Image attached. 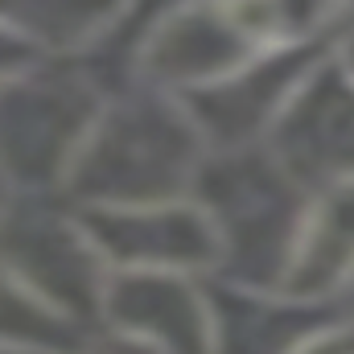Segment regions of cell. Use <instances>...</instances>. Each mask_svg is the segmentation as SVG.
I'll use <instances>...</instances> for the list:
<instances>
[{
    "instance_id": "1",
    "label": "cell",
    "mask_w": 354,
    "mask_h": 354,
    "mask_svg": "<svg viewBox=\"0 0 354 354\" xmlns=\"http://www.w3.org/2000/svg\"><path fill=\"white\" fill-rule=\"evenodd\" d=\"M206 165V140L185 103L165 91H120L91 132L66 198L83 210H136L185 202Z\"/></svg>"
},
{
    "instance_id": "2",
    "label": "cell",
    "mask_w": 354,
    "mask_h": 354,
    "mask_svg": "<svg viewBox=\"0 0 354 354\" xmlns=\"http://www.w3.org/2000/svg\"><path fill=\"white\" fill-rule=\"evenodd\" d=\"M194 202L206 210L223 243L218 280L256 292H280L313 202L288 165L268 145L210 153L194 185Z\"/></svg>"
},
{
    "instance_id": "3",
    "label": "cell",
    "mask_w": 354,
    "mask_h": 354,
    "mask_svg": "<svg viewBox=\"0 0 354 354\" xmlns=\"http://www.w3.org/2000/svg\"><path fill=\"white\" fill-rule=\"evenodd\" d=\"M103 111H107L103 83L87 62L62 66L58 58H46L8 79L4 91L8 181L25 198L66 185Z\"/></svg>"
},
{
    "instance_id": "4",
    "label": "cell",
    "mask_w": 354,
    "mask_h": 354,
    "mask_svg": "<svg viewBox=\"0 0 354 354\" xmlns=\"http://www.w3.org/2000/svg\"><path fill=\"white\" fill-rule=\"evenodd\" d=\"M8 284L91 326L103 317L111 268L87 235L83 218H66L37 198H12L4 223Z\"/></svg>"
},
{
    "instance_id": "5",
    "label": "cell",
    "mask_w": 354,
    "mask_h": 354,
    "mask_svg": "<svg viewBox=\"0 0 354 354\" xmlns=\"http://www.w3.org/2000/svg\"><path fill=\"white\" fill-rule=\"evenodd\" d=\"M317 66H326V41L272 46L260 58H252L243 71H235L231 79L206 91H194L181 103L194 128L202 132L206 149L214 153L260 149L272 140L288 103L313 79Z\"/></svg>"
},
{
    "instance_id": "6",
    "label": "cell",
    "mask_w": 354,
    "mask_h": 354,
    "mask_svg": "<svg viewBox=\"0 0 354 354\" xmlns=\"http://www.w3.org/2000/svg\"><path fill=\"white\" fill-rule=\"evenodd\" d=\"M260 54L264 46L252 37L235 8H169L157 12L145 29L136 50V75L153 91L185 99L231 79Z\"/></svg>"
},
{
    "instance_id": "7",
    "label": "cell",
    "mask_w": 354,
    "mask_h": 354,
    "mask_svg": "<svg viewBox=\"0 0 354 354\" xmlns=\"http://www.w3.org/2000/svg\"><path fill=\"white\" fill-rule=\"evenodd\" d=\"M111 272H218L223 243L206 210L185 202L136 210H83L79 214Z\"/></svg>"
},
{
    "instance_id": "8",
    "label": "cell",
    "mask_w": 354,
    "mask_h": 354,
    "mask_svg": "<svg viewBox=\"0 0 354 354\" xmlns=\"http://www.w3.org/2000/svg\"><path fill=\"white\" fill-rule=\"evenodd\" d=\"M268 149L309 194L354 181V79L326 62L297 91Z\"/></svg>"
},
{
    "instance_id": "9",
    "label": "cell",
    "mask_w": 354,
    "mask_h": 354,
    "mask_svg": "<svg viewBox=\"0 0 354 354\" xmlns=\"http://www.w3.org/2000/svg\"><path fill=\"white\" fill-rule=\"evenodd\" d=\"M103 317L157 354H214L210 288L177 272H111Z\"/></svg>"
},
{
    "instance_id": "10",
    "label": "cell",
    "mask_w": 354,
    "mask_h": 354,
    "mask_svg": "<svg viewBox=\"0 0 354 354\" xmlns=\"http://www.w3.org/2000/svg\"><path fill=\"white\" fill-rule=\"evenodd\" d=\"M214 309V354H297L309 338L351 317L346 301H297L288 292H256L227 280H206Z\"/></svg>"
},
{
    "instance_id": "11",
    "label": "cell",
    "mask_w": 354,
    "mask_h": 354,
    "mask_svg": "<svg viewBox=\"0 0 354 354\" xmlns=\"http://www.w3.org/2000/svg\"><path fill=\"white\" fill-rule=\"evenodd\" d=\"M342 288H354V181L313 194L280 292L297 301H338Z\"/></svg>"
},
{
    "instance_id": "12",
    "label": "cell",
    "mask_w": 354,
    "mask_h": 354,
    "mask_svg": "<svg viewBox=\"0 0 354 354\" xmlns=\"http://www.w3.org/2000/svg\"><path fill=\"white\" fill-rule=\"evenodd\" d=\"M8 33H21L29 46L46 50H83L99 37H111V21L124 17L115 4H8Z\"/></svg>"
},
{
    "instance_id": "13",
    "label": "cell",
    "mask_w": 354,
    "mask_h": 354,
    "mask_svg": "<svg viewBox=\"0 0 354 354\" xmlns=\"http://www.w3.org/2000/svg\"><path fill=\"white\" fill-rule=\"evenodd\" d=\"M4 338H8V351L29 354H83L91 346L83 322L29 297L17 284L4 288Z\"/></svg>"
},
{
    "instance_id": "14",
    "label": "cell",
    "mask_w": 354,
    "mask_h": 354,
    "mask_svg": "<svg viewBox=\"0 0 354 354\" xmlns=\"http://www.w3.org/2000/svg\"><path fill=\"white\" fill-rule=\"evenodd\" d=\"M297 354H354V313L334 322L330 330H322L317 338H309Z\"/></svg>"
},
{
    "instance_id": "15",
    "label": "cell",
    "mask_w": 354,
    "mask_h": 354,
    "mask_svg": "<svg viewBox=\"0 0 354 354\" xmlns=\"http://www.w3.org/2000/svg\"><path fill=\"white\" fill-rule=\"evenodd\" d=\"M83 354H157L153 346L136 342V338H124V334H107V338H95Z\"/></svg>"
},
{
    "instance_id": "16",
    "label": "cell",
    "mask_w": 354,
    "mask_h": 354,
    "mask_svg": "<svg viewBox=\"0 0 354 354\" xmlns=\"http://www.w3.org/2000/svg\"><path fill=\"white\" fill-rule=\"evenodd\" d=\"M338 66H342V71L354 79V25L342 33V58H338Z\"/></svg>"
},
{
    "instance_id": "17",
    "label": "cell",
    "mask_w": 354,
    "mask_h": 354,
    "mask_svg": "<svg viewBox=\"0 0 354 354\" xmlns=\"http://www.w3.org/2000/svg\"><path fill=\"white\" fill-rule=\"evenodd\" d=\"M8 354H29V351H8Z\"/></svg>"
},
{
    "instance_id": "18",
    "label": "cell",
    "mask_w": 354,
    "mask_h": 354,
    "mask_svg": "<svg viewBox=\"0 0 354 354\" xmlns=\"http://www.w3.org/2000/svg\"><path fill=\"white\" fill-rule=\"evenodd\" d=\"M351 305H354V288H351Z\"/></svg>"
}]
</instances>
